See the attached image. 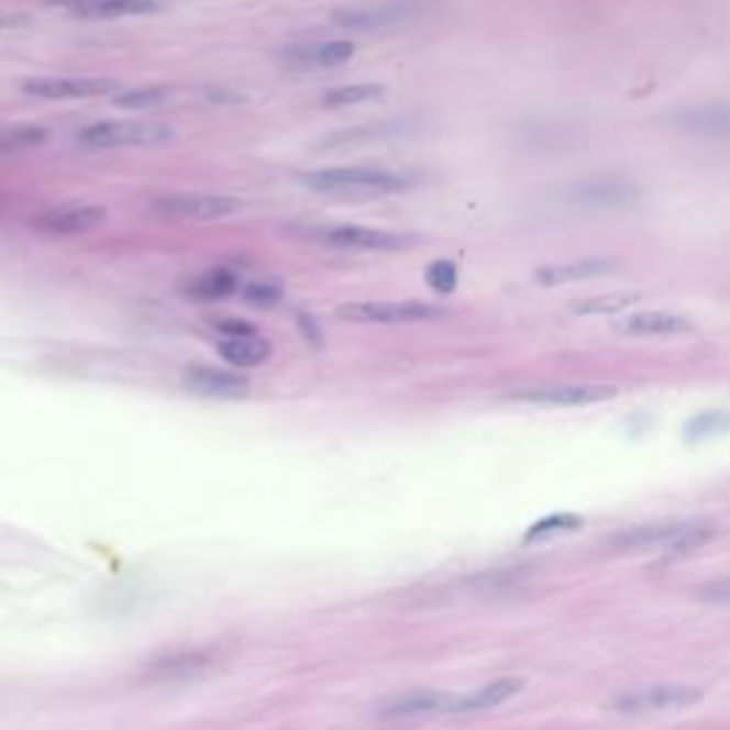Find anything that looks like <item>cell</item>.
<instances>
[{"mask_svg": "<svg viewBox=\"0 0 730 730\" xmlns=\"http://www.w3.org/2000/svg\"><path fill=\"white\" fill-rule=\"evenodd\" d=\"M422 0H377L363 7H343L329 14V21L349 32H386V29L402 26L414 21L422 12Z\"/></svg>", "mask_w": 730, "mask_h": 730, "instance_id": "7", "label": "cell"}, {"mask_svg": "<svg viewBox=\"0 0 730 730\" xmlns=\"http://www.w3.org/2000/svg\"><path fill=\"white\" fill-rule=\"evenodd\" d=\"M394 129L391 126H372V129H365V137H379V134H391ZM360 137H363V134L360 132H343V134H334V137H329V141L323 143V146H340V143H357Z\"/></svg>", "mask_w": 730, "mask_h": 730, "instance_id": "34", "label": "cell"}, {"mask_svg": "<svg viewBox=\"0 0 730 730\" xmlns=\"http://www.w3.org/2000/svg\"><path fill=\"white\" fill-rule=\"evenodd\" d=\"M714 537V526L705 520L685 522H648V526L622 528L605 540V548L617 554L631 551H667V554H690Z\"/></svg>", "mask_w": 730, "mask_h": 730, "instance_id": "2", "label": "cell"}, {"mask_svg": "<svg viewBox=\"0 0 730 730\" xmlns=\"http://www.w3.org/2000/svg\"><path fill=\"white\" fill-rule=\"evenodd\" d=\"M705 699V690L696 685H645L626 694L613 696L608 710L619 717H648V714H667V710L694 708Z\"/></svg>", "mask_w": 730, "mask_h": 730, "instance_id": "6", "label": "cell"}, {"mask_svg": "<svg viewBox=\"0 0 730 730\" xmlns=\"http://www.w3.org/2000/svg\"><path fill=\"white\" fill-rule=\"evenodd\" d=\"M576 528H583V520H579L576 513H554V517H545V520L534 522V526L528 528V534L522 537V540L540 542L554 534H568V531H576Z\"/></svg>", "mask_w": 730, "mask_h": 730, "instance_id": "29", "label": "cell"}, {"mask_svg": "<svg viewBox=\"0 0 730 730\" xmlns=\"http://www.w3.org/2000/svg\"><path fill=\"white\" fill-rule=\"evenodd\" d=\"M297 182L317 195L340 197V200H377L414 186L406 172H391L383 166H325V169L297 172Z\"/></svg>", "mask_w": 730, "mask_h": 730, "instance_id": "1", "label": "cell"}, {"mask_svg": "<svg viewBox=\"0 0 730 730\" xmlns=\"http://www.w3.org/2000/svg\"><path fill=\"white\" fill-rule=\"evenodd\" d=\"M696 599H703V602L710 605H730V576L699 585V588H696Z\"/></svg>", "mask_w": 730, "mask_h": 730, "instance_id": "32", "label": "cell"}, {"mask_svg": "<svg viewBox=\"0 0 730 730\" xmlns=\"http://www.w3.org/2000/svg\"><path fill=\"white\" fill-rule=\"evenodd\" d=\"M21 26H32V21H29V18H0V35H3V32H14V29Z\"/></svg>", "mask_w": 730, "mask_h": 730, "instance_id": "36", "label": "cell"}, {"mask_svg": "<svg viewBox=\"0 0 730 730\" xmlns=\"http://www.w3.org/2000/svg\"><path fill=\"white\" fill-rule=\"evenodd\" d=\"M78 146L86 152H112V148H161L177 141V129L166 123L143 120H100L78 132Z\"/></svg>", "mask_w": 730, "mask_h": 730, "instance_id": "3", "label": "cell"}, {"mask_svg": "<svg viewBox=\"0 0 730 730\" xmlns=\"http://www.w3.org/2000/svg\"><path fill=\"white\" fill-rule=\"evenodd\" d=\"M306 237L329 248H343V252H406L417 243L414 234L354 223L311 225V229H306Z\"/></svg>", "mask_w": 730, "mask_h": 730, "instance_id": "4", "label": "cell"}, {"mask_svg": "<svg viewBox=\"0 0 730 730\" xmlns=\"http://www.w3.org/2000/svg\"><path fill=\"white\" fill-rule=\"evenodd\" d=\"M639 200V189L628 177H597L568 191V203L583 209H622Z\"/></svg>", "mask_w": 730, "mask_h": 730, "instance_id": "14", "label": "cell"}, {"mask_svg": "<svg viewBox=\"0 0 730 730\" xmlns=\"http://www.w3.org/2000/svg\"><path fill=\"white\" fill-rule=\"evenodd\" d=\"M214 331L220 338H252V334H261V329L248 320H240V317H225L214 323Z\"/></svg>", "mask_w": 730, "mask_h": 730, "instance_id": "33", "label": "cell"}, {"mask_svg": "<svg viewBox=\"0 0 730 730\" xmlns=\"http://www.w3.org/2000/svg\"><path fill=\"white\" fill-rule=\"evenodd\" d=\"M297 325H300L302 338L309 340L311 345H317V349L323 345V334H320V325L314 323V317H311V314H297Z\"/></svg>", "mask_w": 730, "mask_h": 730, "instance_id": "35", "label": "cell"}, {"mask_svg": "<svg viewBox=\"0 0 730 730\" xmlns=\"http://www.w3.org/2000/svg\"><path fill=\"white\" fill-rule=\"evenodd\" d=\"M109 209L98 203H64L55 209L41 211L32 220V229L46 237H71V234H86L91 229L106 223Z\"/></svg>", "mask_w": 730, "mask_h": 730, "instance_id": "13", "label": "cell"}, {"mask_svg": "<svg viewBox=\"0 0 730 730\" xmlns=\"http://www.w3.org/2000/svg\"><path fill=\"white\" fill-rule=\"evenodd\" d=\"M182 388L206 400H246L252 394V379L237 368L218 365H189L182 372Z\"/></svg>", "mask_w": 730, "mask_h": 730, "instance_id": "11", "label": "cell"}, {"mask_svg": "<svg viewBox=\"0 0 730 730\" xmlns=\"http://www.w3.org/2000/svg\"><path fill=\"white\" fill-rule=\"evenodd\" d=\"M619 394L617 386H594V383H576V386H537L508 394V400L528 402V406L551 408H583L597 402L613 400Z\"/></svg>", "mask_w": 730, "mask_h": 730, "instance_id": "12", "label": "cell"}, {"mask_svg": "<svg viewBox=\"0 0 730 730\" xmlns=\"http://www.w3.org/2000/svg\"><path fill=\"white\" fill-rule=\"evenodd\" d=\"M240 291V272L234 266H211L209 272L197 274L186 286V295L200 302H218Z\"/></svg>", "mask_w": 730, "mask_h": 730, "instance_id": "23", "label": "cell"}, {"mask_svg": "<svg viewBox=\"0 0 730 730\" xmlns=\"http://www.w3.org/2000/svg\"><path fill=\"white\" fill-rule=\"evenodd\" d=\"M526 682L517 679V676H506V679H494L483 688L471 690V694L454 696V705H451V714L456 717H465V714H479V710H491L499 708L502 703L513 699L517 694H522Z\"/></svg>", "mask_w": 730, "mask_h": 730, "instance_id": "21", "label": "cell"}, {"mask_svg": "<svg viewBox=\"0 0 730 730\" xmlns=\"http://www.w3.org/2000/svg\"><path fill=\"white\" fill-rule=\"evenodd\" d=\"M243 209L237 197L232 195H157L152 197L148 211L161 220H177V223H214L237 214Z\"/></svg>", "mask_w": 730, "mask_h": 730, "instance_id": "5", "label": "cell"}, {"mask_svg": "<svg viewBox=\"0 0 730 730\" xmlns=\"http://www.w3.org/2000/svg\"><path fill=\"white\" fill-rule=\"evenodd\" d=\"M617 331L628 338H676V334L694 331V323L682 314H671V311H637V314L626 317L617 325Z\"/></svg>", "mask_w": 730, "mask_h": 730, "instance_id": "20", "label": "cell"}, {"mask_svg": "<svg viewBox=\"0 0 730 730\" xmlns=\"http://www.w3.org/2000/svg\"><path fill=\"white\" fill-rule=\"evenodd\" d=\"M49 7H60L71 18L84 21H123V18H146L161 12L157 0H46Z\"/></svg>", "mask_w": 730, "mask_h": 730, "instance_id": "16", "label": "cell"}, {"mask_svg": "<svg viewBox=\"0 0 730 730\" xmlns=\"http://www.w3.org/2000/svg\"><path fill=\"white\" fill-rule=\"evenodd\" d=\"M425 283L440 295H451L460 283V268L454 261H434L425 268Z\"/></svg>", "mask_w": 730, "mask_h": 730, "instance_id": "31", "label": "cell"}, {"mask_svg": "<svg viewBox=\"0 0 730 730\" xmlns=\"http://www.w3.org/2000/svg\"><path fill=\"white\" fill-rule=\"evenodd\" d=\"M388 91L386 84H377V80H363V84H343L334 86L323 95L320 103L325 109H352V106H363V103H374Z\"/></svg>", "mask_w": 730, "mask_h": 730, "instance_id": "24", "label": "cell"}, {"mask_svg": "<svg viewBox=\"0 0 730 730\" xmlns=\"http://www.w3.org/2000/svg\"><path fill=\"white\" fill-rule=\"evenodd\" d=\"M665 123L676 132L699 137H730V103H696L665 114Z\"/></svg>", "mask_w": 730, "mask_h": 730, "instance_id": "15", "label": "cell"}, {"mask_svg": "<svg viewBox=\"0 0 730 730\" xmlns=\"http://www.w3.org/2000/svg\"><path fill=\"white\" fill-rule=\"evenodd\" d=\"M730 429V414L725 411H708V414H699L688 422L685 436L690 443H699V440H708V436H719Z\"/></svg>", "mask_w": 730, "mask_h": 730, "instance_id": "30", "label": "cell"}, {"mask_svg": "<svg viewBox=\"0 0 730 730\" xmlns=\"http://www.w3.org/2000/svg\"><path fill=\"white\" fill-rule=\"evenodd\" d=\"M357 55V43L349 37L334 41H297L277 52V64L288 71H325L352 64Z\"/></svg>", "mask_w": 730, "mask_h": 730, "instance_id": "9", "label": "cell"}, {"mask_svg": "<svg viewBox=\"0 0 730 730\" xmlns=\"http://www.w3.org/2000/svg\"><path fill=\"white\" fill-rule=\"evenodd\" d=\"M23 91L37 100H91L118 95L120 80L89 78V75H52V78L23 80Z\"/></svg>", "mask_w": 730, "mask_h": 730, "instance_id": "10", "label": "cell"}, {"mask_svg": "<svg viewBox=\"0 0 730 730\" xmlns=\"http://www.w3.org/2000/svg\"><path fill=\"white\" fill-rule=\"evenodd\" d=\"M617 268L619 261H613V257H583V261L554 263V266L537 268L534 280L540 286H568V283L605 277V274L617 272Z\"/></svg>", "mask_w": 730, "mask_h": 730, "instance_id": "19", "label": "cell"}, {"mask_svg": "<svg viewBox=\"0 0 730 730\" xmlns=\"http://www.w3.org/2000/svg\"><path fill=\"white\" fill-rule=\"evenodd\" d=\"M240 295L254 309H274L286 297V286L283 280H254L240 288Z\"/></svg>", "mask_w": 730, "mask_h": 730, "instance_id": "28", "label": "cell"}, {"mask_svg": "<svg viewBox=\"0 0 730 730\" xmlns=\"http://www.w3.org/2000/svg\"><path fill=\"white\" fill-rule=\"evenodd\" d=\"M445 309L431 306L422 300H357L343 302L338 309L340 320L345 323H379V325H400V323H425L443 317Z\"/></svg>", "mask_w": 730, "mask_h": 730, "instance_id": "8", "label": "cell"}, {"mask_svg": "<svg viewBox=\"0 0 730 730\" xmlns=\"http://www.w3.org/2000/svg\"><path fill=\"white\" fill-rule=\"evenodd\" d=\"M175 91L163 89V86H141V89H123L114 95V106L118 109H129V112H148V109H161V106L172 103Z\"/></svg>", "mask_w": 730, "mask_h": 730, "instance_id": "26", "label": "cell"}, {"mask_svg": "<svg viewBox=\"0 0 730 730\" xmlns=\"http://www.w3.org/2000/svg\"><path fill=\"white\" fill-rule=\"evenodd\" d=\"M211 667V656L200 651L189 653H172V656H163L155 660L146 667V679L155 682V685H182V682L200 679Z\"/></svg>", "mask_w": 730, "mask_h": 730, "instance_id": "18", "label": "cell"}, {"mask_svg": "<svg viewBox=\"0 0 730 730\" xmlns=\"http://www.w3.org/2000/svg\"><path fill=\"white\" fill-rule=\"evenodd\" d=\"M218 354L232 365V368L243 372V368L266 365L274 354V345L272 340L263 338V334H252V338H220Z\"/></svg>", "mask_w": 730, "mask_h": 730, "instance_id": "22", "label": "cell"}, {"mask_svg": "<svg viewBox=\"0 0 730 730\" xmlns=\"http://www.w3.org/2000/svg\"><path fill=\"white\" fill-rule=\"evenodd\" d=\"M46 141H49V132L37 126V123H21V126L3 129L0 132V157L23 155V152L41 148Z\"/></svg>", "mask_w": 730, "mask_h": 730, "instance_id": "25", "label": "cell"}, {"mask_svg": "<svg viewBox=\"0 0 730 730\" xmlns=\"http://www.w3.org/2000/svg\"><path fill=\"white\" fill-rule=\"evenodd\" d=\"M454 696L440 694V690H406L386 703H379V719H417V717H436V714H451Z\"/></svg>", "mask_w": 730, "mask_h": 730, "instance_id": "17", "label": "cell"}, {"mask_svg": "<svg viewBox=\"0 0 730 730\" xmlns=\"http://www.w3.org/2000/svg\"><path fill=\"white\" fill-rule=\"evenodd\" d=\"M642 300L633 291H617V295H599V297H588V300H579L571 306V314L579 317H590V314H619V311L631 309L637 302Z\"/></svg>", "mask_w": 730, "mask_h": 730, "instance_id": "27", "label": "cell"}]
</instances>
